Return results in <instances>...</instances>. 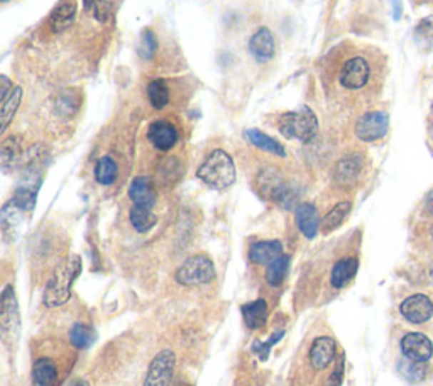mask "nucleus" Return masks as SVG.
Wrapping results in <instances>:
<instances>
[{
    "instance_id": "nucleus-1",
    "label": "nucleus",
    "mask_w": 433,
    "mask_h": 386,
    "mask_svg": "<svg viewBox=\"0 0 433 386\" xmlns=\"http://www.w3.org/2000/svg\"><path fill=\"white\" fill-rule=\"evenodd\" d=\"M81 273V261L78 256H71L65 265L58 266L46 288H44V303L48 307H61L71 297V287Z\"/></svg>"
},
{
    "instance_id": "nucleus-2",
    "label": "nucleus",
    "mask_w": 433,
    "mask_h": 386,
    "mask_svg": "<svg viewBox=\"0 0 433 386\" xmlns=\"http://www.w3.org/2000/svg\"><path fill=\"white\" fill-rule=\"evenodd\" d=\"M198 178L208 187L215 190L229 188L235 181L234 160L222 149H215L208 154L203 165L198 168Z\"/></svg>"
},
{
    "instance_id": "nucleus-3",
    "label": "nucleus",
    "mask_w": 433,
    "mask_h": 386,
    "mask_svg": "<svg viewBox=\"0 0 433 386\" xmlns=\"http://www.w3.org/2000/svg\"><path fill=\"white\" fill-rule=\"evenodd\" d=\"M280 131L285 138L310 143L318 134L317 116L312 108L303 106L300 111L288 112L281 117Z\"/></svg>"
},
{
    "instance_id": "nucleus-4",
    "label": "nucleus",
    "mask_w": 433,
    "mask_h": 386,
    "mask_svg": "<svg viewBox=\"0 0 433 386\" xmlns=\"http://www.w3.org/2000/svg\"><path fill=\"white\" fill-rule=\"evenodd\" d=\"M176 281L183 287H200L215 278V266L205 254H195L176 270Z\"/></svg>"
},
{
    "instance_id": "nucleus-5",
    "label": "nucleus",
    "mask_w": 433,
    "mask_h": 386,
    "mask_svg": "<svg viewBox=\"0 0 433 386\" xmlns=\"http://www.w3.org/2000/svg\"><path fill=\"white\" fill-rule=\"evenodd\" d=\"M176 356L171 349H163L156 354V357L149 365L148 375H146L144 386H170L175 373Z\"/></svg>"
},
{
    "instance_id": "nucleus-6",
    "label": "nucleus",
    "mask_w": 433,
    "mask_h": 386,
    "mask_svg": "<svg viewBox=\"0 0 433 386\" xmlns=\"http://www.w3.org/2000/svg\"><path fill=\"white\" fill-rule=\"evenodd\" d=\"M0 324H2L4 337H17L21 329L19 307H17L16 293L12 287H6L2 293V308H0Z\"/></svg>"
},
{
    "instance_id": "nucleus-7",
    "label": "nucleus",
    "mask_w": 433,
    "mask_h": 386,
    "mask_svg": "<svg viewBox=\"0 0 433 386\" xmlns=\"http://www.w3.org/2000/svg\"><path fill=\"white\" fill-rule=\"evenodd\" d=\"M387 116L384 112H367L355 124V134L361 141L371 143V141H377L384 138L387 133Z\"/></svg>"
},
{
    "instance_id": "nucleus-8",
    "label": "nucleus",
    "mask_w": 433,
    "mask_h": 386,
    "mask_svg": "<svg viewBox=\"0 0 433 386\" xmlns=\"http://www.w3.org/2000/svg\"><path fill=\"white\" fill-rule=\"evenodd\" d=\"M369 65L364 58H352L342 66L339 81L342 87L349 90H359L367 83Z\"/></svg>"
},
{
    "instance_id": "nucleus-9",
    "label": "nucleus",
    "mask_w": 433,
    "mask_h": 386,
    "mask_svg": "<svg viewBox=\"0 0 433 386\" xmlns=\"http://www.w3.org/2000/svg\"><path fill=\"white\" fill-rule=\"evenodd\" d=\"M401 351L408 360L427 362L432 357L433 346L427 335L420 332H409L401 339Z\"/></svg>"
},
{
    "instance_id": "nucleus-10",
    "label": "nucleus",
    "mask_w": 433,
    "mask_h": 386,
    "mask_svg": "<svg viewBox=\"0 0 433 386\" xmlns=\"http://www.w3.org/2000/svg\"><path fill=\"white\" fill-rule=\"evenodd\" d=\"M401 313H403L404 319L413 322V324H423L432 317L433 305L430 298L425 295H413L401 303Z\"/></svg>"
},
{
    "instance_id": "nucleus-11",
    "label": "nucleus",
    "mask_w": 433,
    "mask_h": 386,
    "mask_svg": "<svg viewBox=\"0 0 433 386\" xmlns=\"http://www.w3.org/2000/svg\"><path fill=\"white\" fill-rule=\"evenodd\" d=\"M148 139L159 151H170L178 143V131L170 122L156 121L149 126Z\"/></svg>"
},
{
    "instance_id": "nucleus-12",
    "label": "nucleus",
    "mask_w": 433,
    "mask_h": 386,
    "mask_svg": "<svg viewBox=\"0 0 433 386\" xmlns=\"http://www.w3.org/2000/svg\"><path fill=\"white\" fill-rule=\"evenodd\" d=\"M337 352L335 340L328 335H322L313 340L312 349H310V361L315 370H325V367L334 361Z\"/></svg>"
},
{
    "instance_id": "nucleus-13",
    "label": "nucleus",
    "mask_w": 433,
    "mask_h": 386,
    "mask_svg": "<svg viewBox=\"0 0 433 386\" xmlns=\"http://www.w3.org/2000/svg\"><path fill=\"white\" fill-rule=\"evenodd\" d=\"M249 51L256 58L258 61H270L275 56L276 44H275V36L268 27H261L256 34L253 36L249 41Z\"/></svg>"
},
{
    "instance_id": "nucleus-14",
    "label": "nucleus",
    "mask_w": 433,
    "mask_h": 386,
    "mask_svg": "<svg viewBox=\"0 0 433 386\" xmlns=\"http://www.w3.org/2000/svg\"><path fill=\"white\" fill-rule=\"evenodd\" d=\"M296 224H298V229L302 230L305 238H315L322 225L317 207L312 205V203H302V205L296 208Z\"/></svg>"
},
{
    "instance_id": "nucleus-15",
    "label": "nucleus",
    "mask_w": 433,
    "mask_h": 386,
    "mask_svg": "<svg viewBox=\"0 0 433 386\" xmlns=\"http://www.w3.org/2000/svg\"><path fill=\"white\" fill-rule=\"evenodd\" d=\"M282 254L280 240H259L249 248V260L256 265H270Z\"/></svg>"
},
{
    "instance_id": "nucleus-16",
    "label": "nucleus",
    "mask_w": 433,
    "mask_h": 386,
    "mask_svg": "<svg viewBox=\"0 0 433 386\" xmlns=\"http://www.w3.org/2000/svg\"><path fill=\"white\" fill-rule=\"evenodd\" d=\"M129 197L134 205L139 207H149L153 208L154 202H156V193L151 187V181L146 176H138V178L132 180L131 188H129Z\"/></svg>"
},
{
    "instance_id": "nucleus-17",
    "label": "nucleus",
    "mask_w": 433,
    "mask_h": 386,
    "mask_svg": "<svg viewBox=\"0 0 433 386\" xmlns=\"http://www.w3.org/2000/svg\"><path fill=\"white\" fill-rule=\"evenodd\" d=\"M243 317H244V324L249 327V329L256 330L264 327V324L268 322V303L266 300L259 298L254 300V302H249L243 305Z\"/></svg>"
},
{
    "instance_id": "nucleus-18",
    "label": "nucleus",
    "mask_w": 433,
    "mask_h": 386,
    "mask_svg": "<svg viewBox=\"0 0 433 386\" xmlns=\"http://www.w3.org/2000/svg\"><path fill=\"white\" fill-rule=\"evenodd\" d=\"M357 266H359V263L355 258H345V260H340L339 263H335L334 270H332V275H330L332 287L334 288L347 287L350 281L354 280L355 273H357Z\"/></svg>"
},
{
    "instance_id": "nucleus-19",
    "label": "nucleus",
    "mask_w": 433,
    "mask_h": 386,
    "mask_svg": "<svg viewBox=\"0 0 433 386\" xmlns=\"http://www.w3.org/2000/svg\"><path fill=\"white\" fill-rule=\"evenodd\" d=\"M361 158L359 156H349L344 158L337 163L335 170H334V178L337 183L340 185H350L357 180L359 173H361Z\"/></svg>"
},
{
    "instance_id": "nucleus-20",
    "label": "nucleus",
    "mask_w": 433,
    "mask_h": 386,
    "mask_svg": "<svg viewBox=\"0 0 433 386\" xmlns=\"http://www.w3.org/2000/svg\"><path fill=\"white\" fill-rule=\"evenodd\" d=\"M58 370L48 357H39L33 366V386H56Z\"/></svg>"
},
{
    "instance_id": "nucleus-21",
    "label": "nucleus",
    "mask_w": 433,
    "mask_h": 386,
    "mask_svg": "<svg viewBox=\"0 0 433 386\" xmlns=\"http://www.w3.org/2000/svg\"><path fill=\"white\" fill-rule=\"evenodd\" d=\"M131 224L134 225V229L138 230V233L144 234L148 233V230H151L154 225H156V215L153 213V208L149 207H139V205H132L131 208Z\"/></svg>"
},
{
    "instance_id": "nucleus-22",
    "label": "nucleus",
    "mask_w": 433,
    "mask_h": 386,
    "mask_svg": "<svg viewBox=\"0 0 433 386\" xmlns=\"http://www.w3.org/2000/svg\"><path fill=\"white\" fill-rule=\"evenodd\" d=\"M245 138H248L250 141V143L254 144V146L259 148V149H263V151L276 154V156H281V158L286 156L285 148H282L276 139L270 138V136H266L264 133H261V131L249 129L248 133H245Z\"/></svg>"
},
{
    "instance_id": "nucleus-23",
    "label": "nucleus",
    "mask_w": 433,
    "mask_h": 386,
    "mask_svg": "<svg viewBox=\"0 0 433 386\" xmlns=\"http://www.w3.org/2000/svg\"><path fill=\"white\" fill-rule=\"evenodd\" d=\"M75 14H76V6L73 0H70V2L66 0V2L59 4V6L54 9L51 16V26L54 33H61L63 29H66V27L73 22V19H75Z\"/></svg>"
},
{
    "instance_id": "nucleus-24",
    "label": "nucleus",
    "mask_w": 433,
    "mask_h": 386,
    "mask_svg": "<svg viewBox=\"0 0 433 386\" xmlns=\"http://www.w3.org/2000/svg\"><path fill=\"white\" fill-rule=\"evenodd\" d=\"M350 208H352V205H350V202H340V203H337V205H335L334 208H332V210L328 212L325 217H323L320 229H322L325 234L332 233V230H335L337 227H339V225L342 224V222H344L345 217L349 215Z\"/></svg>"
},
{
    "instance_id": "nucleus-25",
    "label": "nucleus",
    "mask_w": 433,
    "mask_h": 386,
    "mask_svg": "<svg viewBox=\"0 0 433 386\" xmlns=\"http://www.w3.org/2000/svg\"><path fill=\"white\" fill-rule=\"evenodd\" d=\"M288 266H290V258L281 254L280 258H276L275 261L270 263L266 268V280L271 287H281L282 281H285V276L288 273Z\"/></svg>"
},
{
    "instance_id": "nucleus-26",
    "label": "nucleus",
    "mask_w": 433,
    "mask_h": 386,
    "mask_svg": "<svg viewBox=\"0 0 433 386\" xmlns=\"http://www.w3.org/2000/svg\"><path fill=\"white\" fill-rule=\"evenodd\" d=\"M97 339V334L92 327L85 324H75L70 330V340L75 347L78 349H88Z\"/></svg>"
},
{
    "instance_id": "nucleus-27",
    "label": "nucleus",
    "mask_w": 433,
    "mask_h": 386,
    "mask_svg": "<svg viewBox=\"0 0 433 386\" xmlns=\"http://www.w3.org/2000/svg\"><path fill=\"white\" fill-rule=\"evenodd\" d=\"M148 97L149 102L154 108H163L166 107L168 100H170V88H168L166 81L163 78H156L153 80L151 83L148 85Z\"/></svg>"
},
{
    "instance_id": "nucleus-28",
    "label": "nucleus",
    "mask_w": 433,
    "mask_h": 386,
    "mask_svg": "<svg viewBox=\"0 0 433 386\" xmlns=\"http://www.w3.org/2000/svg\"><path fill=\"white\" fill-rule=\"evenodd\" d=\"M117 163L113 161L111 156H103L102 160L97 163V168H95V180H97L100 185H112L117 178Z\"/></svg>"
},
{
    "instance_id": "nucleus-29",
    "label": "nucleus",
    "mask_w": 433,
    "mask_h": 386,
    "mask_svg": "<svg viewBox=\"0 0 433 386\" xmlns=\"http://www.w3.org/2000/svg\"><path fill=\"white\" fill-rule=\"evenodd\" d=\"M21 100H22V88L21 87L12 88L9 98L2 103V131H6L9 124H11L14 116H16L17 108L21 106Z\"/></svg>"
},
{
    "instance_id": "nucleus-30",
    "label": "nucleus",
    "mask_w": 433,
    "mask_h": 386,
    "mask_svg": "<svg viewBox=\"0 0 433 386\" xmlns=\"http://www.w3.org/2000/svg\"><path fill=\"white\" fill-rule=\"evenodd\" d=\"M21 153H22V149H21L19 139L14 138L12 136V138L4 141L2 143V166L7 170L9 166L16 165V163L19 161Z\"/></svg>"
},
{
    "instance_id": "nucleus-31",
    "label": "nucleus",
    "mask_w": 433,
    "mask_h": 386,
    "mask_svg": "<svg viewBox=\"0 0 433 386\" xmlns=\"http://www.w3.org/2000/svg\"><path fill=\"white\" fill-rule=\"evenodd\" d=\"M24 212L22 210L21 207H17L16 203L9 202L4 205L2 208V229H4V234H9V230H14L16 229L17 225H19L21 222V213Z\"/></svg>"
},
{
    "instance_id": "nucleus-32",
    "label": "nucleus",
    "mask_w": 433,
    "mask_h": 386,
    "mask_svg": "<svg viewBox=\"0 0 433 386\" xmlns=\"http://www.w3.org/2000/svg\"><path fill=\"white\" fill-rule=\"evenodd\" d=\"M414 36H417L418 44L423 49H433V16L423 19L420 24H418L417 31H414Z\"/></svg>"
},
{
    "instance_id": "nucleus-33",
    "label": "nucleus",
    "mask_w": 433,
    "mask_h": 386,
    "mask_svg": "<svg viewBox=\"0 0 433 386\" xmlns=\"http://www.w3.org/2000/svg\"><path fill=\"white\" fill-rule=\"evenodd\" d=\"M282 337H285V330H276V332L272 334L268 340H264V342H261V340H256L253 346V351L256 352L259 357H261V361H266L268 356H270L271 349L275 347V344L280 342Z\"/></svg>"
},
{
    "instance_id": "nucleus-34",
    "label": "nucleus",
    "mask_w": 433,
    "mask_h": 386,
    "mask_svg": "<svg viewBox=\"0 0 433 386\" xmlns=\"http://www.w3.org/2000/svg\"><path fill=\"white\" fill-rule=\"evenodd\" d=\"M422 365H423V362L412 361L407 357V360L401 362L399 367H401V371H403V375L407 376L409 381H420V380L425 378V375H427L425 367H423Z\"/></svg>"
},
{
    "instance_id": "nucleus-35",
    "label": "nucleus",
    "mask_w": 433,
    "mask_h": 386,
    "mask_svg": "<svg viewBox=\"0 0 433 386\" xmlns=\"http://www.w3.org/2000/svg\"><path fill=\"white\" fill-rule=\"evenodd\" d=\"M158 49V41L156 36H154L151 31H144L143 38H141V44H139V54L141 58L144 60H151Z\"/></svg>"
},
{
    "instance_id": "nucleus-36",
    "label": "nucleus",
    "mask_w": 433,
    "mask_h": 386,
    "mask_svg": "<svg viewBox=\"0 0 433 386\" xmlns=\"http://www.w3.org/2000/svg\"><path fill=\"white\" fill-rule=\"evenodd\" d=\"M342 380H344V357L339 361V365L335 366L334 373L330 375V378L325 383V386H340Z\"/></svg>"
},
{
    "instance_id": "nucleus-37",
    "label": "nucleus",
    "mask_w": 433,
    "mask_h": 386,
    "mask_svg": "<svg viewBox=\"0 0 433 386\" xmlns=\"http://www.w3.org/2000/svg\"><path fill=\"white\" fill-rule=\"evenodd\" d=\"M0 81H2V90H0V98H2V103L6 102V100L9 98V95H11V81H9L7 76H2L0 78Z\"/></svg>"
},
{
    "instance_id": "nucleus-38",
    "label": "nucleus",
    "mask_w": 433,
    "mask_h": 386,
    "mask_svg": "<svg viewBox=\"0 0 433 386\" xmlns=\"http://www.w3.org/2000/svg\"><path fill=\"white\" fill-rule=\"evenodd\" d=\"M427 210L433 215V190L428 193V197H427Z\"/></svg>"
},
{
    "instance_id": "nucleus-39",
    "label": "nucleus",
    "mask_w": 433,
    "mask_h": 386,
    "mask_svg": "<svg viewBox=\"0 0 433 386\" xmlns=\"http://www.w3.org/2000/svg\"><path fill=\"white\" fill-rule=\"evenodd\" d=\"M73 386H90V385L86 383V381H76V383L73 385Z\"/></svg>"
},
{
    "instance_id": "nucleus-40",
    "label": "nucleus",
    "mask_w": 433,
    "mask_h": 386,
    "mask_svg": "<svg viewBox=\"0 0 433 386\" xmlns=\"http://www.w3.org/2000/svg\"><path fill=\"white\" fill-rule=\"evenodd\" d=\"M90 2H92V0H85V4H86V7L90 6Z\"/></svg>"
},
{
    "instance_id": "nucleus-41",
    "label": "nucleus",
    "mask_w": 433,
    "mask_h": 386,
    "mask_svg": "<svg viewBox=\"0 0 433 386\" xmlns=\"http://www.w3.org/2000/svg\"><path fill=\"white\" fill-rule=\"evenodd\" d=\"M2 2H7V0H2Z\"/></svg>"
},
{
    "instance_id": "nucleus-42",
    "label": "nucleus",
    "mask_w": 433,
    "mask_h": 386,
    "mask_svg": "<svg viewBox=\"0 0 433 386\" xmlns=\"http://www.w3.org/2000/svg\"><path fill=\"white\" fill-rule=\"evenodd\" d=\"M432 235H433V229H432Z\"/></svg>"
}]
</instances>
